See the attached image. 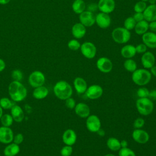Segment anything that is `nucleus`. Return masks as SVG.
<instances>
[{
    "mask_svg": "<svg viewBox=\"0 0 156 156\" xmlns=\"http://www.w3.org/2000/svg\"><path fill=\"white\" fill-rule=\"evenodd\" d=\"M8 93L10 99L14 102H21L27 96L26 88L20 81L13 80L8 87Z\"/></svg>",
    "mask_w": 156,
    "mask_h": 156,
    "instance_id": "1",
    "label": "nucleus"
},
{
    "mask_svg": "<svg viewBox=\"0 0 156 156\" xmlns=\"http://www.w3.org/2000/svg\"><path fill=\"white\" fill-rule=\"evenodd\" d=\"M55 96L60 100H66L73 94L71 85L65 80H59L55 83L53 87Z\"/></svg>",
    "mask_w": 156,
    "mask_h": 156,
    "instance_id": "2",
    "label": "nucleus"
},
{
    "mask_svg": "<svg viewBox=\"0 0 156 156\" xmlns=\"http://www.w3.org/2000/svg\"><path fill=\"white\" fill-rule=\"evenodd\" d=\"M151 78L152 75L150 71L145 68L136 69L132 74L133 82L139 86L147 85L151 81Z\"/></svg>",
    "mask_w": 156,
    "mask_h": 156,
    "instance_id": "3",
    "label": "nucleus"
},
{
    "mask_svg": "<svg viewBox=\"0 0 156 156\" xmlns=\"http://www.w3.org/2000/svg\"><path fill=\"white\" fill-rule=\"evenodd\" d=\"M136 108L140 115L147 116L152 113L154 105L153 101L149 98H138L136 101Z\"/></svg>",
    "mask_w": 156,
    "mask_h": 156,
    "instance_id": "4",
    "label": "nucleus"
},
{
    "mask_svg": "<svg viewBox=\"0 0 156 156\" xmlns=\"http://www.w3.org/2000/svg\"><path fill=\"white\" fill-rule=\"evenodd\" d=\"M131 34L129 30L124 27H119L114 29L112 32L113 40L118 44L127 43L130 39Z\"/></svg>",
    "mask_w": 156,
    "mask_h": 156,
    "instance_id": "5",
    "label": "nucleus"
},
{
    "mask_svg": "<svg viewBox=\"0 0 156 156\" xmlns=\"http://www.w3.org/2000/svg\"><path fill=\"white\" fill-rule=\"evenodd\" d=\"M44 74L40 71H34L29 75L28 82L33 88H37L42 86L45 83Z\"/></svg>",
    "mask_w": 156,
    "mask_h": 156,
    "instance_id": "6",
    "label": "nucleus"
},
{
    "mask_svg": "<svg viewBox=\"0 0 156 156\" xmlns=\"http://www.w3.org/2000/svg\"><path fill=\"white\" fill-rule=\"evenodd\" d=\"M86 127L92 133L97 132L101 127V122L99 117L95 115H90L86 119Z\"/></svg>",
    "mask_w": 156,
    "mask_h": 156,
    "instance_id": "7",
    "label": "nucleus"
},
{
    "mask_svg": "<svg viewBox=\"0 0 156 156\" xmlns=\"http://www.w3.org/2000/svg\"><path fill=\"white\" fill-rule=\"evenodd\" d=\"M80 49L82 54L87 58L92 59L96 54V47L91 42H84L81 44Z\"/></svg>",
    "mask_w": 156,
    "mask_h": 156,
    "instance_id": "8",
    "label": "nucleus"
},
{
    "mask_svg": "<svg viewBox=\"0 0 156 156\" xmlns=\"http://www.w3.org/2000/svg\"><path fill=\"white\" fill-rule=\"evenodd\" d=\"M85 94L87 98L90 99H97L102 95L103 89L100 85L93 84L87 88Z\"/></svg>",
    "mask_w": 156,
    "mask_h": 156,
    "instance_id": "9",
    "label": "nucleus"
},
{
    "mask_svg": "<svg viewBox=\"0 0 156 156\" xmlns=\"http://www.w3.org/2000/svg\"><path fill=\"white\" fill-rule=\"evenodd\" d=\"M97 68L103 73H110L113 68V63L112 61L107 57H102L96 61Z\"/></svg>",
    "mask_w": 156,
    "mask_h": 156,
    "instance_id": "10",
    "label": "nucleus"
},
{
    "mask_svg": "<svg viewBox=\"0 0 156 156\" xmlns=\"http://www.w3.org/2000/svg\"><path fill=\"white\" fill-rule=\"evenodd\" d=\"M133 140L139 144H146L149 140V133L141 129H135L132 133Z\"/></svg>",
    "mask_w": 156,
    "mask_h": 156,
    "instance_id": "11",
    "label": "nucleus"
},
{
    "mask_svg": "<svg viewBox=\"0 0 156 156\" xmlns=\"http://www.w3.org/2000/svg\"><path fill=\"white\" fill-rule=\"evenodd\" d=\"M13 132L10 127H0V143L9 144L13 141Z\"/></svg>",
    "mask_w": 156,
    "mask_h": 156,
    "instance_id": "12",
    "label": "nucleus"
},
{
    "mask_svg": "<svg viewBox=\"0 0 156 156\" xmlns=\"http://www.w3.org/2000/svg\"><path fill=\"white\" fill-rule=\"evenodd\" d=\"M79 21L85 27H91L95 23V16L94 13L88 10H85L79 14Z\"/></svg>",
    "mask_w": 156,
    "mask_h": 156,
    "instance_id": "13",
    "label": "nucleus"
},
{
    "mask_svg": "<svg viewBox=\"0 0 156 156\" xmlns=\"http://www.w3.org/2000/svg\"><path fill=\"white\" fill-rule=\"evenodd\" d=\"M95 23L102 29H106L111 24V18L108 13L101 12L95 16Z\"/></svg>",
    "mask_w": 156,
    "mask_h": 156,
    "instance_id": "14",
    "label": "nucleus"
},
{
    "mask_svg": "<svg viewBox=\"0 0 156 156\" xmlns=\"http://www.w3.org/2000/svg\"><path fill=\"white\" fill-rule=\"evenodd\" d=\"M98 9L103 13H110L115 10V0H99L98 3Z\"/></svg>",
    "mask_w": 156,
    "mask_h": 156,
    "instance_id": "15",
    "label": "nucleus"
},
{
    "mask_svg": "<svg viewBox=\"0 0 156 156\" xmlns=\"http://www.w3.org/2000/svg\"><path fill=\"white\" fill-rule=\"evenodd\" d=\"M77 140V135L75 131L71 129H68L64 131L62 135V141L65 145L73 146Z\"/></svg>",
    "mask_w": 156,
    "mask_h": 156,
    "instance_id": "16",
    "label": "nucleus"
},
{
    "mask_svg": "<svg viewBox=\"0 0 156 156\" xmlns=\"http://www.w3.org/2000/svg\"><path fill=\"white\" fill-rule=\"evenodd\" d=\"M141 62L144 68L150 69L152 67L155 62V58L151 52L146 51L143 54L141 58Z\"/></svg>",
    "mask_w": 156,
    "mask_h": 156,
    "instance_id": "17",
    "label": "nucleus"
},
{
    "mask_svg": "<svg viewBox=\"0 0 156 156\" xmlns=\"http://www.w3.org/2000/svg\"><path fill=\"white\" fill-rule=\"evenodd\" d=\"M74 109L75 113L82 118H87L90 115V108L84 102H79L78 104H76Z\"/></svg>",
    "mask_w": 156,
    "mask_h": 156,
    "instance_id": "18",
    "label": "nucleus"
},
{
    "mask_svg": "<svg viewBox=\"0 0 156 156\" xmlns=\"http://www.w3.org/2000/svg\"><path fill=\"white\" fill-rule=\"evenodd\" d=\"M142 41L148 48H156V34L152 32H147L142 35Z\"/></svg>",
    "mask_w": 156,
    "mask_h": 156,
    "instance_id": "19",
    "label": "nucleus"
},
{
    "mask_svg": "<svg viewBox=\"0 0 156 156\" xmlns=\"http://www.w3.org/2000/svg\"><path fill=\"white\" fill-rule=\"evenodd\" d=\"M10 113L13 120L16 122H22L24 118V111L23 108L18 105L15 104L10 108Z\"/></svg>",
    "mask_w": 156,
    "mask_h": 156,
    "instance_id": "20",
    "label": "nucleus"
},
{
    "mask_svg": "<svg viewBox=\"0 0 156 156\" xmlns=\"http://www.w3.org/2000/svg\"><path fill=\"white\" fill-rule=\"evenodd\" d=\"M73 85L76 92L79 94L85 93L88 88L86 80L80 77H77L74 79Z\"/></svg>",
    "mask_w": 156,
    "mask_h": 156,
    "instance_id": "21",
    "label": "nucleus"
},
{
    "mask_svg": "<svg viewBox=\"0 0 156 156\" xmlns=\"http://www.w3.org/2000/svg\"><path fill=\"white\" fill-rule=\"evenodd\" d=\"M144 18L147 22L156 21V4H150L143 12Z\"/></svg>",
    "mask_w": 156,
    "mask_h": 156,
    "instance_id": "22",
    "label": "nucleus"
},
{
    "mask_svg": "<svg viewBox=\"0 0 156 156\" xmlns=\"http://www.w3.org/2000/svg\"><path fill=\"white\" fill-rule=\"evenodd\" d=\"M71 32L75 38H82L86 34V27L80 23H76L72 27Z\"/></svg>",
    "mask_w": 156,
    "mask_h": 156,
    "instance_id": "23",
    "label": "nucleus"
},
{
    "mask_svg": "<svg viewBox=\"0 0 156 156\" xmlns=\"http://www.w3.org/2000/svg\"><path fill=\"white\" fill-rule=\"evenodd\" d=\"M135 46L132 44H126L121 49V54L125 58H132L136 54Z\"/></svg>",
    "mask_w": 156,
    "mask_h": 156,
    "instance_id": "24",
    "label": "nucleus"
},
{
    "mask_svg": "<svg viewBox=\"0 0 156 156\" xmlns=\"http://www.w3.org/2000/svg\"><path fill=\"white\" fill-rule=\"evenodd\" d=\"M49 94V90L44 85L34 88L32 93V96L36 99H43L48 96Z\"/></svg>",
    "mask_w": 156,
    "mask_h": 156,
    "instance_id": "25",
    "label": "nucleus"
},
{
    "mask_svg": "<svg viewBox=\"0 0 156 156\" xmlns=\"http://www.w3.org/2000/svg\"><path fill=\"white\" fill-rule=\"evenodd\" d=\"M20 151V147L18 144L14 143H9L4 149V155L5 156H15Z\"/></svg>",
    "mask_w": 156,
    "mask_h": 156,
    "instance_id": "26",
    "label": "nucleus"
},
{
    "mask_svg": "<svg viewBox=\"0 0 156 156\" xmlns=\"http://www.w3.org/2000/svg\"><path fill=\"white\" fill-rule=\"evenodd\" d=\"M148 29H149V23L145 20L137 22L134 27L135 33L140 35H142L146 32H147Z\"/></svg>",
    "mask_w": 156,
    "mask_h": 156,
    "instance_id": "27",
    "label": "nucleus"
},
{
    "mask_svg": "<svg viewBox=\"0 0 156 156\" xmlns=\"http://www.w3.org/2000/svg\"><path fill=\"white\" fill-rule=\"evenodd\" d=\"M107 147L112 151H118L121 149L120 141L115 137H110L107 140Z\"/></svg>",
    "mask_w": 156,
    "mask_h": 156,
    "instance_id": "28",
    "label": "nucleus"
},
{
    "mask_svg": "<svg viewBox=\"0 0 156 156\" xmlns=\"http://www.w3.org/2000/svg\"><path fill=\"white\" fill-rule=\"evenodd\" d=\"M86 4L83 0H74L72 4V9L76 14H80L85 11Z\"/></svg>",
    "mask_w": 156,
    "mask_h": 156,
    "instance_id": "29",
    "label": "nucleus"
},
{
    "mask_svg": "<svg viewBox=\"0 0 156 156\" xmlns=\"http://www.w3.org/2000/svg\"><path fill=\"white\" fill-rule=\"evenodd\" d=\"M124 68L129 72L133 73L137 69V65L135 60L132 58H127L124 62Z\"/></svg>",
    "mask_w": 156,
    "mask_h": 156,
    "instance_id": "30",
    "label": "nucleus"
},
{
    "mask_svg": "<svg viewBox=\"0 0 156 156\" xmlns=\"http://www.w3.org/2000/svg\"><path fill=\"white\" fill-rule=\"evenodd\" d=\"M1 122L3 126L5 127H10L13 122V119L11 115L6 113L3 114L0 119Z\"/></svg>",
    "mask_w": 156,
    "mask_h": 156,
    "instance_id": "31",
    "label": "nucleus"
},
{
    "mask_svg": "<svg viewBox=\"0 0 156 156\" xmlns=\"http://www.w3.org/2000/svg\"><path fill=\"white\" fill-rule=\"evenodd\" d=\"M15 104L12 100L8 98H2L0 99V106L2 109H10Z\"/></svg>",
    "mask_w": 156,
    "mask_h": 156,
    "instance_id": "32",
    "label": "nucleus"
},
{
    "mask_svg": "<svg viewBox=\"0 0 156 156\" xmlns=\"http://www.w3.org/2000/svg\"><path fill=\"white\" fill-rule=\"evenodd\" d=\"M136 23V22L133 19V16L128 17L125 20L124 22V27L130 31L134 29Z\"/></svg>",
    "mask_w": 156,
    "mask_h": 156,
    "instance_id": "33",
    "label": "nucleus"
},
{
    "mask_svg": "<svg viewBox=\"0 0 156 156\" xmlns=\"http://www.w3.org/2000/svg\"><path fill=\"white\" fill-rule=\"evenodd\" d=\"M118 156H136V155L132 149L127 147H121L118 151Z\"/></svg>",
    "mask_w": 156,
    "mask_h": 156,
    "instance_id": "34",
    "label": "nucleus"
},
{
    "mask_svg": "<svg viewBox=\"0 0 156 156\" xmlns=\"http://www.w3.org/2000/svg\"><path fill=\"white\" fill-rule=\"evenodd\" d=\"M147 7V5L146 2L142 1H140L138 2H137L135 5H134V11L135 12H140V13H143L144 10L146 9V8Z\"/></svg>",
    "mask_w": 156,
    "mask_h": 156,
    "instance_id": "35",
    "label": "nucleus"
},
{
    "mask_svg": "<svg viewBox=\"0 0 156 156\" xmlns=\"http://www.w3.org/2000/svg\"><path fill=\"white\" fill-rule=\"evenodd\" d=\"M80 43H79V41H77L76 39L71 40L68 43V47L70 50L72 51H77L80 49Z\"/></svg>",
    "mask_w": 156,
    "mask_h": 156,
    "instance_id": "36",
    "label": "nucleus"
},
{
    "mask_svg": "<svg viewBox=\"0 0 156 156\" xmlns=\"http://www.w3.org/2000/svg\"><path fill=\"white\" fill-rule=\"evenodd\" d=\"M136 94L139 98H148L149 94V90L147 88L142 87L138 89L136 91Z\"/></svg>",
    "mask_w": 156,
    "mask_h": 156,
    "instance_id": "37",
    "label": "nucleus"
},
{
    "mask_svg": "<svg viewBox=\"0 0 156 156\" xmlns=\"http://www.w3.org/2000/svg\"><path fill=\"white\" fill-rule=\"evenodd\" d=\"M73 153L72 146L65 145L60 150V155L62 156H71Z\"/></svg>",
    "mask_w": 156,
    "mask_h": 156,
    "instance_id": "38",
    "label": "nucleus"
},
{
    "mask_svg": "<svg viewBox=\"0 0 156 156\" xmlns=\"http://www.w3.org/2000/svg\"><path fill=\"white\" fill-rule=\"evenodd\" d=\"M12 78L13 79V80L16 81H20L22 80L23 74V73L21 72V70L20 69H14L12 71V74H11Z\"/></svg>",
    "mask_w": 156,
    "mask_h": 156,
    "instance_id": "39",
    "label": "nucleus"
},
{
    "mask_svg": "<svg viewBox=\"0 0 156 156\" xmlns=\"http://www.w3.org/2000/svg\"><path fill=\"white\" fill-rule=\"evenodd\" d=\"M144 124H145V121L144 119L139 117L135 119L133 126L135 129H141L144 126Z\"/></svg>",
    "mask_w": 156,
    "mask_h": 156,
    "instance_id": "40",
    "label": "nucleus"
},
{
    "mask_svg": "<svg viewBox=\"0 0 156 156\" xmlns=\"http://www.w3.org/2000/svg\"><path fill=\"white\" fill-rule=\"evenodd\" d=\"M65 101V106L68 108H69V109H74V107L76 105V101L74 98L69 97Z\"/></svg>",
    "mask_w": 156,
    "mask_h": 156,
    "instance_id": "41",
    "label": "nucleus"
},
{
    "mask_svg": "<svg viewBox=\"0 0 156 156\" xmlns=\"http://www.w3.org/2000/svg\"><path fill=\"white\" fill-rule=\"evenodd\" d=\"M24 141V136L22 133H18L14 135L13 139V142L16 144L20 145Z\"/></svg>",
    "mask_w": 156,
    "mask_h": 156,
    "instance_id": "42",
    "label": "nucleus"
},
{
    "mask_svg": "<svg viewBox=\"0 0 156 156\" xmlns=\"http://www.w3.org/2000/svg\"><path fill=\"white\" fill-rule=\"evenodd\" d=\"M147 46L144 43H140L138 44L136 46H135V49L136 53L139 54H143L145 52H146L147 50Z\"/></svg>",
    "mask_w": 156,
    "mask_h": 156,
    "instance_id": "43",
    "label": "nucleus"
},
{
    "mask_svg": "<svg viewBox=\"0 0 156 156\" xmlns=\"http://www.w3.org/2000/svg\"><path fill=\"white\" fill-rule=\"evenodd\" d=\"M133 19L135 20V21L137 23L141 21H143L144 20V15L143 13H140V12H135V13L133 15Z\"/></svg>",
    "mask_w": 156,
    "mask_h": 156,
    "instance_id": "44",
    "label": "nucleus"
},
{
    "mask_svg": "<svg viewBox=\"0 0 156 156\" xmlns=\"http://www.w3.org/2000/svg\"><path fill=\"white\" fill-rule=\"evenodd\" d=\"M97 9H98V4H95V3H91L90 4H89L88 7V10L90 11L91 12L93 13V12L96 11Z\"/></svg>",
    "mask_w": 156,
    "mask_h": 156,
    "instance_id": "45",
    "label": "nucleus"
},
{
    "mask_svg": "<svg viewBox=\"0 0 156 156\" xmlns=\"http://www.w3.org/2000/svg\"><path fill=\"white\" fill-rule=\"evenodd\" d=\"M148 98L152 101H156V89H154L149 91V94Z\"/></svg>",
    "mask_w": 156,
    "mask_h": 156,
    "instance_id": "46",
    "label": "nucleus"
},
{
    "mask_svg": "<svg viewBox=\"0 0 156 156\" xmlns=\"http://www.w3.org/2000/svg\"><path fill=\"white\" fill-rule=\"evenodd\" d=\"M149 29L152 32H156V21L150 22L149 24Z\"/></svg>",
    "mask_w": 156,
    "mask_h": 156,
    "instance_id": "47",
    "label": "nucleus"
},
{
    "mask_svg": "<svg viewBox=\"0 0 156 156\" xmlns=\"http://www.w3.org/2000/svg\"><path fill=\"white\" fill-rule=\"evenodd\" d=\"M5 68V62L0 58V72H2Z\"/></svg>",
    "mask_w": 156,
    "mask_h": 156,
    "instance_id": "48",
    "label": "nucleus"
},
{
    "mask_svg": "<svg viewBox=\"0 0 156 156\" xmlns=\"http://www.w3.org/2000/svg\"><path fill=\"white\" fill-rule=\"evenodd\" d=\"M150 73L152 76H154L156 77V66L154 65L152 67L150 68Z\"/></svg>",
    "mask_w": 156,
    "mask_h": 156,
    "instance_id": "49",
    "label": "nucleus"
},
{
    "mask_svg": "<svg viewBox=\"0 0 156 156\" xmlns=\"http://www.w3.org/2000/svg\"><path fill=\"white\" fill-rule=\"evenodd\" d=\"M120 144H121V148L128 147V143L126 140H122L120 141Z\"/></svg>",
    "mask_w": 156,
    "mask_h": 156,
    "instance_id": "50",
    "label": "nucleus"
},
{
    "mask_svg": "<svg viewBox=\"0 0 156 156\" xmlns=\"http://www.w3.org/2000/svg\"><path fill=\"white\" fill-rule=\"evenodd\" d=\"M10 0H0V4H6L10 2Z\"/></svg>",
    "mask_w": 156,
    "mask_h": 156,
    "instance_id": "51",
    "label": "nucleus"
},
{
    "mask_svg": "<svg viewBox=\"0 0 156 156\" xmlns=\"http://www.w3.org/2000/svg\"><path fill=\"white\" fill-rule=\"evenodd\" d=\"M98 133H99V135H101V136H103L104 134H105V132H104V131L103 130H102L101 129H100L98 132H97Z\"/></svg>",
    "mask_w": 156,
    "mask_h": 156,
    "instance_id": "52",
    "label": "nucleus"
},
{
    "mask_svg": "<svg viewBox=\"0 0 156 156\" xmlns=\"http://www.w3.org/2000/svg\"><path fill=\"white\" fill-rule=\"evenodd\" d=\"M148 2L150 3V4H155V0H148Z\"/></svg>",
    "mask_w": 156,
    "mask_h": 156,
    "instance_id": "53",
    "label": "nucleus"
},
{
    "mask_svg": "<svg viewBox=\"0 0 156 156\" xmlns=\"http://www.w3.org/2000/svg\"><path fill=\"white\" fill-rule=\"evenodd\" d=\"M2 115H3V110H2V108H1V107L0 106V119H1V116H2Z\"/></svg>",
    "mask_w": 156,
    "mask_h": 156,
    "instance_id": "54",
    "label": "nucleus"
},
{
    "mask_svg": "<svg viewBox=\"0 0 156 156\" xmlns=\"http://www.w3.org/2000/svg\"><path fill=\"white\" fill-rule=\"evenodd\" d=\"M104 156H116V155H114V154H105V155H104Z\"/></svg>",
    "mask_w": 156,
    "mask_h": 156,
    "instance_id": "55",
    "label": "nucleus"
},
{
    "mask_svg": "<svg viewBox=\"0 0 156 156\" xmlns=\"http://www.w3.org/2000/svg\"><path fill=\"white\" fill-rule=\"evenodd\" d=\"M142 1H144V2H146V1H148V0H141Z\"/></svg>",
    "mask_w": 156,
    "mask_h": 156,
    "instance_id": "56",
    "label": "nucleus"
},
{
    "mask_svg": "<svg viewBox=\"0 0 156 156\" xmlns=\"http://www.w3.org/2000/svg\"><path fill=\"white\" fill-rule=\"evenodd\" d=\"M155 2H156V0H155Z\"/></svg>",
    "mask_w": 156,
    "mask_h": 156,
    "instance_id": "57",
    "label": "nucleus"
},
{
    "mask_svg": "<svg viewBox=\"0 0 156 156\" xmlns=\"http://www.w3.org/2000/svg\"><path fill=\"white\" fill-rule=\"evenodd\" d=\"M0 156H1V155H0Z\"/></svg>",
    "mask_w": 156,
    "mask_h": 156,
    "instance_id": "58",
    "label": "nucleus"
}]
</instances>
